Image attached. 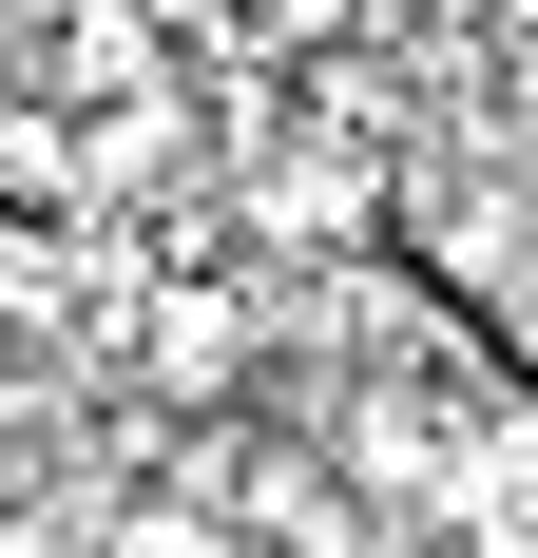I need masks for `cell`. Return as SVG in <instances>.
Returning <instances> with one entry per match:
<instances>
[{
    "label": "cell",
    "mask_w": 538,
    "mask_h": 558,
    "mask_svg": "<svg viewBox=\"0 0 538 558\" xmlns=\"http://www.w3.org/2000/svg\"><path fill=\"white\" fill-rule=\"evenodd\" d=\"M250 366H269V289H155L115 386H155L173 424H231V404H250Z\"/></svg>",
    "instance_id": "1"
},
{
    "label": "cell",
    "mask_w": 538,
    "mask_h": 558,
    "mask_svg": "<svg viewBox=\"0 0 538 558\" xmlns=\"http://www.w3.org/2000/svg\"><path fill=\"white\" fill-rule=\"evenodd\" d=\"M250 213H269V251H366L384 173H366V155H327V135H289V155L250 173Z\"/></svg>",
    "instance_id": "2"
},
{
    "label": "cell",
    "mask_w": 538,
    "mask_h": 558,
    "mask_svg": "<svg viewBox=\"0 0 538 558\" xmlns=\"http://www.w3.org/2000/svg\"><path fill=\"white\" fill-rule=\"evenodd\" d=\"M77 558H250V539H231L212 501H97V520H77Z\"/></svg>",
    "instance_id": "3"
},
{
    "label": "cell",
    "mask_w": 538,
    "mask_h": 558,
    "mask_svg": "<svg viewBox=\"0 0 538 558\" xmlns=\"http://www.w3.org/2000/svg\"><path fill=\"white\" fill-rule=\"evenodd\" d=\"M424 462H442V404H424V386L346 404V482H424Z\"/></svg>",
    "instance_id": "4"
},
{
    "label": "cell",
    "mask_w": 538,
    "mask_h": 558,
    "mask_svg": "<svg viewBox=\"0 0 538 558\" xmlns=\"http://www.w3.org/2000/svg\"><path fill=\"white\" fill-rule=\"evenodd\" d=\"M0 193H77V135H39V116H0Z\"/></svg>",
    "instance_id": "5"
}]
</instances>
